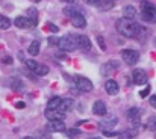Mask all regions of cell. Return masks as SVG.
Listing matches in <instances>:
<instances>
[{"mask_svg":"<svg viewBox=\"0 0 156 139\" xmlns=\"http://www.w3.org/2000/svg\"><path fill=\"white\" fill-rule=\"evenodd\" d=\"M115 27H117V32L126 38H138L144 29L135 23L133 20H129V18H120L117 23H115Z\"/></svg>","mask_w":156,"mask_h":139,"instance_id":"1","label":"cell"},{"mask_svg":"<svg viewBox=\"0 0 156 139\" xmlns=\"http://www.w3.org/2000/svg\"><path fill=\"white\" fill-rule=\"evenodd\" d=\"M46 27H47V30H50V32H53V33H56V32L59 30V29H58V26H55V24H50V23H49V24H47Z\"/></svg>","mask_w":156,"mask_h":139,"instance_id":"32","label":"cell"},{"mask_svg":"<svg viewBox=\"0 0 156 139\" xmlns=\"http://www.w3.org/2000/svg\"><path fill=\"white\" fill-rule=\"evenodd\" d=\"M77 12H80V11H79L76 6H68V8H65V9H64V14H65L67 17H70V18H71L74 14H77Z\"/></svg>","mask_w":156,"mask_h":139,"instance_id":"27","label":"cell"},{"mask_svg":"<svg viewBox=\"0 0 156 139\" xmlns=\"http://www.w3.org/2000/svg\"><path fill=\"white\" fill-rule=\"evenodd\" d=\"M61 103H62V98H61V97H53V98L49 100L47 109H50V110H56V109H59Z\"/></svg>","mask_w":156,"mask_h":139,"instance_id":"18","label":"cell"},{"mask_svg":"<svg viewBox=\"0 0 156 139\" xmlns=\"http://www.w3.org/2000/svg\"><path fill=\"white\" fill-rule=\"evenodd\" d=\"M58 47H59L62 51H73V50L77 47V43H76V36H73V35H65V36L59 38Z\"/></svg>","mask_w":156,"mask_h":139,"instance_id":"3","label":"cell"},{"mask_svg":"<svg viewBox=\"0 0 156 139\" xmlns=\"http://www.w3.org/2000/svg\"><path fill=\"white\" fill-rule=\"evenodd\" d=\"M114 5H115V0H102V5L99 8L102 11H109V9L114 8Z\"/></svg>","mask_w":156,"mask_h":139,"instance_id":"23","label":"cell"},{"mask_svg":"<svg viewBox=\"0 0 156 139\" xmlns=\"http://www.w3.org/2000/svg\"><path fill=\"white\" fill-rule=\"evenodd\" d=\"M27 51H29V54L37 56V54L40 53V41H32L30 46H29V48H27Z\"/></svg>","mask_w":156,"mask_h":139,"instance_id":"21","label":"cell"},{"mask_svg":"<svg viewBox=\"0 0 156 139\" xmlns=\"http://www.w3.org/2000/svg\"><path fill=\"white\" fill-rule=\"evenodd\" d=\"M15 106H17L18 109H23V107H24V103H23V101H18V103H15Z\"/></svg>","mask_w":156,"mask_h":139,"instance_id":"39","label":"cell"},{"mask_svg":"<svg viewBox=\"0 0 156 139\" xmlns=\"http://www.w3.org/2000/svg\"><path fill=\"white\" fill-rule=\"evenodd\" d=\"M76 43H77V48H80L82 51H90L91 50V41L85 35H77L76 36Z\"/></svg>","mask_w":156,"mask_h":139,"instance_id":"8","label":"cell"},{"mask_svg":"<svg viewBox=\"0 0 156 139\" xmlns=\"http://www.w3.org/2000/svg\"><path fill=\"white\" fill-rule=\"evenodd\" d=\"M141 17L147 23H156V6H153L149 2L143 3V6H141Z\"/></svg>","mask_w":156,"mask_h":139,"instance_id":"2","label":"cell"},{"mask_svg":"<svg viewBox=\"0 0 156 139\" xmlns=\"http://www.w3.org/2000/svg\"><path fill=\"white\" fill-rule=\"evenodd\" d=\"M71 107H73V100L71 98H64L62 103H61V106H59V110L64 112V113H67Z\"/></svg>","mask_w":156,"mask_h":139,"instance_id":"19","label":"cell"},{"mask_svg":"<svg viewBox=\"0 0 156 139\" xmlns=\"http://www.w3.org/2000/svg\"><path fill=\"white\" fill-rule=\"evenodd\" d=\"M83 2L91 5V6H100L102 5V0H83Z\"/></svg>","mask_w":156,"mask_h":139,"instance_id":"30","label":"cell"},{"mask_svg":"<svg viewBox=\"0 0 156 139\" xmlns=\"http://www.w3.org/2000/svg\"><path fill=\"white\" fill-rule=\"evenodd\" d=\"M27 18L32 21V24H34V27L38 24V11L35 9V8H29L27 9Z\"/></svg>","mask_w":156,"mask_h":139,"instance_id":"17","label":"cell"},{"mask_svg":"<svg viewBox=\"0 0 156 139\" xmlns=\"http://www.w3.org/2000/svg\"><path fill=\"white\" fill-rule=\"evenodd\" d=\"M140 113H141V112H140V109H136V107H132V109L127 110V120L130 121L132 129H136V127L140 126V118H141Z\"/></svg>","mask_w":156,"mask_h":139,"instance_id":"6","label":"cell"},{"mask_svg":"<svg viewBox=\"0 0 156 139\" xmlns=\"http://www.w3.org/2000/svg\"><path fill=\"white\" fill-rule=\"evenodd\" d=\"M150 104H152V107L156 109V95H152V97H150Z\"/></svg>","mask_w":156,"mask_h":139,"instance_id":"36","label":"cell"},{"mask_svg":"<svg viewBox=\"0 0 156 139\" xmlns=\"http://www.w3.org/2000/svg\"><path fill=\"white\" fill-rule=\"evenodd\" d=\"M149 92H150V86H146V88H144V89L140 92V95L144 98V97H147V95H149Z\"/></svg>","mask_w":156,"mask_h":139,"instance_id":"33","label":"cell"},{"mask_svg":"<svg viewBox=\"0 0 156 139\" xmlns=\"http://www.w3.org/2000/svg\"><path fill=\"white\" fill-rule=\"evenodd\" d=\"M146 127H147L150 132H156V116H149Z\"/></svg>","mask_w":156,"mask_h":139,"instance_id":"26","label":"cell"},{"mask_svg":"<svg viewBox=\"0 0 156 139\" xmlns=\"http://www.w3.org/2000/svg\"><path fill=\"white\" fill-rule=\"evenodd\" d=\"M93 112H94L96 115H99V116H105V115H106V104H105V101L97 100V101L94 103V106H93Z\"/></svg>","mask_w":156,"mask_h":139,"instance_id":"16","label":"cell"},{"mask_svg":"<svg viewBox=\"0 0 156 139\" xmlns=\"http://www.w3.org/2000/svg\"><path fill=\"white\" fill-rule=\"evenodd\" d=\"M14 24H15L17 27H20V29H29V27H34L32 21H30L27 17H17L15 21H14Z\"/></svg>","mask_w":156,"mask_h":139,"instance_id":"14","label":"cell"},{"mask_svg":"<svg viewBox=\"0 0 156 139\" xmlns=\"http://www.w3.org/2000/svg\"><path fill=\"white\" fill-rule=\"evenodd\" d=\"M64 2H65V3H76L77 0H64Z\"/></svg>","mask_w":156,"mask_h":139,"instance_id":"40","label":"cell"},{"mask_svg":"<svg viewBox=\"0 0 156 139\" xmlns=\"http://www.w3.org/2000/svg\"><path fill=\"white\" fill-rule=\"evenodd\" d=\"M35 74H37V76H46V74H49V67L40 64V65L37 67V70H35Z\"/></svg>","mask_w":156,"mask_h":139,"instance_id":"25","label":"cell"},{"mask_svg":"<svg viewBox=\"0 0 156 139\" xmlns=\"http://www.w3.org/2000/svg\"><path fill=\"white\" fill-rule=\"evenodd\" d=\"M155 139H156V136H155Z\"/></svg>","mask_w":156,"mask_h":139,"instance_id":"44","label":"cell"},{"mask_svg":"<svg viewBox=\"0 0 156 139\" xmlns=\"http://www.w3.org/2000/svg\"><path fill=\"white\" fill-rule=\"evenodd\" d=\"M97 41H99V46L102 47V50H106V46H105V41L102 36H97Z\"/></svg>","mask_w":156,"mask_h":139,"instance_id":"34","label":"cell"},{"mask_svg":"<svg viewBox=\"0 0 156 139\" xmlns=\"http://www.w3.org/2000/svg\"><path fill=\"white\" fill-rule=\"evenodd\" d=\"M2 62H6V64H11V62H12V59H11L9 56H5V57H2Z\"/></svg>","mask_w":156,"mask_h":139,"instance_id":"37","label":"cell"},{"mask_svg":"<svg viewBox=\"0 0 156 139\" xmlns=\"http://www.w3.org/2000/svg\"><path fill=\"white\" fill-rule=\"evenodd\" d=\"M9 26H11V20L5 15H0V29L6 30V29H9Z\"/></svg>","mask_w":156,"mask_h":139,"instance_id":"24","label":"cell"},{"mask_svg":"<svg viewBox=\"0 0 156 139\" xmlns=\"http://www.w3.org/2000/svg\"><path fill=\"white\" fill-rule=\"evenodd\" d=\"M73 80H74V85H76V88H77L79 91H82V92H90V91H93V82H91L90 79H87V77H83V76H76Z\"/></svg>","mask_w":156,"mask_h":139,"instance_id":"4","label":"cell"},{"mask_svg":"<svg viewBox=\"0 0 156 139\" xmlns=\"http://www.w3.org/2000/svg\"><path fill=\"white\" fill-rule=\"evenodd\" d=\"M123 14H124V18H129V20H133L135 17H136V9L133 8V6H126L124 8V11H123Z\"/></svg>","mask_w":156,"mask_h":139,"instance_id":"20","label":"cell"},{"mask_svg":"<svg viewBox=\"0 0 156 139\" xmlns=\"http://www.w3.org/2000/svg\"><path fill=\"white\" fill-rule=\"evenodd\" d=\"M118 67H120V62L118 61H109V62H106L103 67H102V74L103 76H109L112 71H117Z\"/></svg>","mask_w":156,"mask_h":139,"instance_id":"9","label":"cell"},{"mask_svg":"<svg viewBox=\"0 0 156 139\" xmlns=\"http://www.w3.org/2000/svg\"><path fill=\"white\" fill-rule=\"evenodd\" d=\"M46 118H47L49 121H56V120H61V121H64V118H65V113H64V112H61L59 109H56V110L46 109Z\"/></svg>","mask_w":156,"mask_h":139,"instance_id":"10","label":"cell"},{"mask_svg":"<svg viewBox=\"0 0 156 139\" xmlns=\"http://www.w3.org/2000/svg\"><path fill=\"white\" fill-rule=\"evenodd\" d=\"M135 135H136V129H133V130H124V132H121L117 138L118 139H132Z\"/></svg>","mask_w":156,"mask_h":139,"instance_id":"22","label":"cell"},{"mask_svg":"<svg viewBox=\"0 0 156 139\" xmlns=\"http://www.w3.org/2000/svg\"><path fill=\"white\" fill-rule=\"evenodd\" d=\"M121 57L123 61L127 64V65H135L138 61H140V53L132 50V48H126L121 51Z\"/></svg>","mask_w":156,"mask_h":139,"instance_id":"5","label":"cell"},{"mask_svg":"<svg viewBox=\"0 0 156 139\" xmlns=\"http://www.w3.org/2000/svg\"><path fill=\"white\" fill-rule=\"evenodd\" d=\"M70 20H71V24H73L74 27H85V26H87V20H85V17H83L82 12L74 14Z\"/></svg>","mask_w":156,"mask_h":139,"instance_id":"13","label":"cell"},{"mask_svg":"<svg viewBox=\"0 0 156 139\" xmlns=\"http://www.w3.org/2000/svg\"><path fill=\"white\" fill-rule=\"evenodd\" d=\"M32 2H34V3H38V2H41V0H32Z\"/></svg>","mask_w":156,"mask_h":139,"instance_id":"41","label":"cell"},{"mask_svg":"<svg viewBox=\"0 0 156 139\" xmlns=\"http://www.w3.org/2000/svg\"><path fill=\"white\" fill-rule=\"evenodd\" d=\"M58 43H59L58 38H52V36L49 38V44H50V46H55V44H58Z\"/></svg>","mask_w":156,"mask_h":139,"instance_id":"35","label":"cell"},{"mask_svg":"<svg viewBox=\"0 0 156 139\" xmlns=\"http://www.w3.org/2000/svg\"><path fill=\"white\" fill-rule=\"evenodd\" d=\"M23 139H34V138H30V136H26V138H23Z\"/></svg>","mask_w":156,"mask_h":139,"instance_id":"42","label":"cell"},{"mask_svg":"<svg viewBox=\"0 0 156 139\" xmlns=\"http://www.w3.org/2000/svg\"><path fill=\"white\" fill-rule=\"evenodd\" d=\"M117 123H118V118L114 116V115H111V116H106V118H103V120L100 121V127H102L103 130H108V129L115 127Z\"/></svg>","mask_w":156,"mask_h":139,"instance_id":"11","label":"cell"},{"mask_svg":"<svg viewBox=\"0 0 156 139\" xmlns=\"http://www.w3.org/2000/svg\"><path fill=\"white\" fill-rule=\"evenodd\" d=\"M20 86H21V83H20V82H18V80H17V82H14V83H12V88H14V89H15V88H20Z\"/></svg>","mask_w":156,"mask_h":139,"instance_id":"38","label":"cell"},{"mask_svg":"<svg viewBox=\"0 0 156 139\" xmlns=\"http://www.w3.org/2000/svg\"><path fill=\"white\" fill-rule=\"evenodd\" d=\"M93 139H102V138H93Z\"/></svg>","mask_w":156,"mask_h":139,"instance_id":"43","label":"cell"},{"mask_svg":"<svg viewBox=\"0 0 156 139\" xmlns=\"http://www.w3.org/2000/svg\"><path fill=\"white\" fill-rule=\"evenodd\" d=\"M47 129L50 130V132H65L67 129H65V123L64 121H61V120H56V121H49V124H47Z\"/></svg>","mask_w":156,"mask_h":139,"instance_id":"12","label":"cell"},{"mask_svg":"<svg viewBox=\"0 0 156 139\" xmlns=\"http://www.w3.org/2000/svg\"><path fill=\"white\" fill-rule=\"evenodd\" d=\"M65 132H67L68 138H76V136L80 135V130H79V129H68V130H65Z\"/></svg>","mask_w":156,"mask_h":139,"instance_id":"29","label":"cell"},{"mask_svg":"<svg viewBox=\"0 0 156 139\" xmlns=\"http://www.w3.org/2000/svg\"><path fill=\"white\" fill-rule=\"evenodd\" d=\"M105 89H106V92L109 95H117L118 91H120V86H118V83L115 80H108L105 83Z\"/></svg>","mask_w":156,"mask_h":139,"instance_id":"15","label":"cell"},{"mask_svg":"<svg viewBox=\"0 0 156 139\" xmlns=\"http://www.w3.org/2000/svg\"><path fill=\"white\" fill-rule=\"evenodd\" d=\"M132 77H133V83L135 85H144V83H147V73L144 70H141V68L133 70Z\"/></svg>","mask_w":156,"mask_h":139,"instance_id":"7","label":"cell"},{"mask_svg":"<svg viewBox=\"0 0 156 139\" xmlns=\"http://www.w3.org/2000/svg\"><path fill=\"white\" fill-rule=\"evenodd\" d=\"M103 135L108 138H112V136H118L120 133H115V132H111V130H103Z\"/></svg>","mask_w":156,"mask_h":139,"instance_id":"31","label":"cell"},{"mask_svg":"<svg viewBox=\"0 0 156 139\" xmlns=\"http://www.w3.org/2000/svg\"><path fill=\"white\" fill-rule=\"evenodd\" d=\"M24 64H26V67H27L29 70H32V71H35V70H37V67L40 65V64H38V62H35L34 59H27Z\"/></svg>","mask_w":156,"mask_h":139,"instance_id":"28","label":"cell"}]
</instances>
